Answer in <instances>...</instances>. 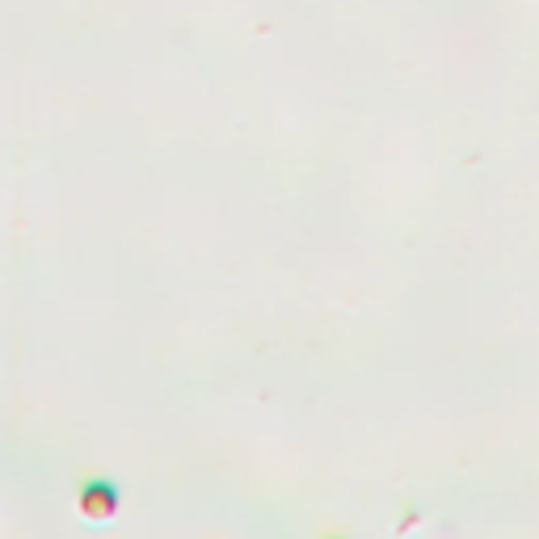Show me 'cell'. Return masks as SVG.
<instances>
[{
  "label": "cell",
  "mask_w": 539,
  "mask_h": 539,
  "mask_svg": "<svg viewBox=\"0 0 539 539\" xmlns=\"http://www.w3.org/2000/svg\"><path fill=\"white\" fill-rule=\"evenodd\" d=\"M81 510H85L89 518H110V514L118 510V489L106 485V481H93V485L81 493Z\"/></svg>",
  "instance_id": "obj_1"
}]
</instances>
